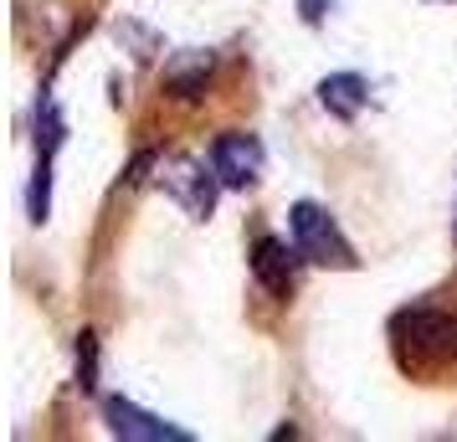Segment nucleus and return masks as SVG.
<instances>
[{
  "label": "nucleus",
  "mask_w": 457,
  "mask_h": 442,
  "mask_svg": "<svg viewBox=\"0 0 457 442\" xmlns=\"http://www.w3.org/2000/svg\"><path fill=\"white\" fill-rule=\"evenodd\" d=\"M104 417H108V432H113V438H129V442H190L186 427L160 421L154 412H145V406H134V401H124V396L108 401Z\"/></svg>",
  "instance_id": "nucleus-5"
},
{
  "label": "nucleus",
  "mask_w": 457,
  "mask_h": 442,
  "mask_svg": "<svg viewBox=\"0 0 457 442\" xmlns=\"http://www.w3.org/2000/svg\"><path fill=\"white\" fill-rule=\"evenodd\" d=\"M288 232H293L298 257H309L313 268H354V247L345 242L339 221H334L324 206L298 201V206L288 211Z\"/></svg>",
  "instance_id": "nucleus-1"
},
{
  "label": "nucleus",
  "mask_w": 457,
  "mask_h": 442,
  "mask_svg": "<svg viewBox=\"0 0 457 442\" xmlns=\"http://www.w3.org/2000/svg\"><path fill=\"white\" fill-rule=\"evenodd\" d=\"M211 67H216L211 52H180V57L165 67V88L175 93V98H201V93H206Z\"/></svg>",
  "instance_id": "nucleus-8"
},
{
  "label": "nucleus",
  "mask_w": 457,
  "mask_h": 442,
  "mask_svg": "<svg viewBox=\"0 0 457 442\" xmlns=\"http://www.w3.org/2000/svg\"><path fill=\"white\" fill-rule=\"evenodd\" d=\"M293 257H298V247L278 242V237H257L252 242V278L272 298H288L293 294Z\"/></svg>",
  "instance_id": "nucleus-6"
},
{
  "label": "nucleus",
  "mask_w": 457,
  "mask_h": 442,
  "mask_svg": "<svg viewBox=\"0 0 457 442\" xmlns=\"http://www.w3.org/2000/svg\"><path fill=\"white\" fill-rule=\"evenodd\" d=\"M319 104L329 108L339 124H354L360 108L370 104V83H365L360 72H329V78L319 83Z\"/></svg>",
  "instance_id": "nucleus-7"
},
{
  "label": "nucleus",
  "mask_w": 457,
  "mask_h": 442,
  "mask_svg": "<svg viewBox=\"0 0 457 442\" xmlns=\"http://www.w3.org/2000/svg\"><path fill=\"white\" fill-rule=\"evenodd\" d=\"M93 376H98V335H83V345H78V386L93 391Z\"/></svg>",
  "instance_id": "nucleus-9"
},
{
  "label": "nucleus",
  "mask_w": 457,
  "mask_h": 442,
  "mask_svg": "<svg viewBox=\"0 0 457 442\" xmlns=\"http://www.w3.org/2000/svg\"><path fill=\"white\" fill-rule=\"evenodd\" d=\"M395 339L411 345V355L427 360H457V319L436 309H401L395 314Z\"/></svg>",
  "instance_id": "nucleus-2"
},
{
  "label": "nucleus",
  "mask_w": 457,
  "mask_h": 442,
  "mask_svg": "<svg viewBox=\"0 0 457 442\" xmlns=\"http://www.w3.org/2000/svg\"><path fill=\"white\" fill-rule=\"evenodd\" d=\"M160 186H165L170 196H175L190 216H195V221H206L211 206H216V186H221V175H216V170L206 175V165H201V160L175 154V160H165V165H160Z\"/></svg>",
  "instance_id": "nucleus-3"
},
{
  "label": "nucleus",
  "mask_w": 457,
  "mask_h": 442,
  "mask_svg": "<svg viewBox=\"0 0 457 442\" xmlns=\"http://www.w3.org/2000/svg\"><path fill=\"white\" fill-rule=\"evenodd\" d=\"M262 139L257 134H221L216 145H211V170L221 175V186L227 190H247L257 175H262Z\"/></svg>",
  "instance_id": "nucleus-4"
}]
</instances>
